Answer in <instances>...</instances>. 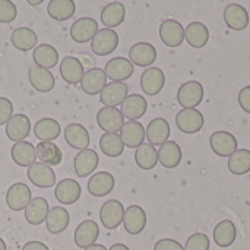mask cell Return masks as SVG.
Returning <instances> with one entry per match:
<instances>
[{
	"mask_svg": "<svg viewBox=\"0 0 250 250\" xmlns=\"http://www.w3.org/2000/svg\"><path fill=\"white\" fill-rule=\"evenodd\" d=\"M119 45V35L114 29L103 28L91 40V50L97 56H108Z\"/></svg>",
	"mask_w": 250,
	"mask_h": 250,
	"instance_id": "6da1fadb",
	"label": "cell"
},
{
	"mask_svg": "<svg viewBox=\"0 0 250 250\" xmlns=\"http://www.w3.org/2000/svg\"><path fill=\"white\" fill-rule=\"evenodd\" d=\"M204 86L198 81L185 82L177 91V101L183 108H196L204 100Z\"/></svg>",
	"mask_w": 250,
	"mask_h": 250,
	"instance_id": "7a4b0ae2",
	"label": "cell"
},
{
	"mask_svg": "<svg viewBox=\"0 0 250 250\" xmlns=\"http://www.w3.org/2000/svg\"><path fill=\"white\" fill-rule=\"evenodd\" d=\"M97 125L104 133H117L125 125V117L117 107H103L97 113Z\"/></svg>",
	"mask_w": 250,
	"mask_h": 250,
	"instance_id": "3957f363",
	"label": "cell"
},
{
	"mask_svg": "<svg viewBox=\"0 0 250 250\" xmlns=\"http://www.w3.org/2000/svg\"><path fill=\"white\" fill-rule=\"evenodd\" d=\"M176 125L183 133H198L205 125V117L196 108H183L176 116Z\"/></svg>",
	"mask_w": 250,
	"mask_h": 250,
	"instance_id": "277c9868",
	"label": "cell"
},
{
	"mask_svg": "<svg viewBox=\"0 0 250 250\" xmlns=\"http://www.w3.org/2000/svg\"><path fill=\"white\" fill-rule=\"evenodd\" d=\"M123 217H125V208L122 202H119L117 199L107 201L105 204H103L100 209L101 224L107 230H116L123 223Z\"/></svg>",
	"mask_w": 250,
	"mask_h": 250,
	"instance_id": "5b68a950",
	"label": "cell"
},
{
	"mask_svg": "<svg viewBox=\"0 0 250 250\" xmlns=\"http://www.w3.org/2000/svg\"><path fill=\"white\" fill-rule=\"evenodd\" d=\"M29 182L40 189H50L56 185V174L51 167L42 163H34L32 166L28 167L26 173Z\"/></svg>",
	"mask_w": 250,
	"mask_h": 250,
	"instance_id": "8992f818",
	"label": "cell"
},
{
	"mask_svg": "<svg viewBox=\"0 0 250 250\" xmlns=\"http://www.w3.org/2000/svg\"><path fill=\"white\" fill-rule=\"evenodd\" d=\"M97 32H98V22L89 16L76 19L70 26V38L79 44H85L91 41Z\"/></svg>",
	"mask_w": 250,
	"mask_h": 250,
	"instance_id": "52a82bcc",
	"label": "cell"
},
{
	"mask_svg": "<svg viewBox=\"0 0 250 250\" xmlns=\"http://www.w3.org/2000/svg\"><path fill=\"white\" fill-rule=\"evenodd\" d=\"M104 72H105V76L108 79H111L113 82H125L126 79H129L133 75L135 66L129 59L114 57L105 63Z\"/></svg>",
	"mask_w": 250,
	"mask_h": 250,
	"instance_id": "ba28073f",
	"label": "cell"
},
{
	"mask_svg": "<svg viewBox=\"0 0 250 250\" xmlns=\"http://www.w3.org/2000/svg\"><path fill=\"white\" fill-rule=\"evenodd\" d=\"M160 38L167 47L176 48L185 41V28L176 19H166L160 25Z\"/></svg>",
	"mask_w": 250,
	"mask_h": 250,
	"instance_id": "9c48e42d",
	"label": "cell"
},
{
	"mask_svg": "<svg viewBox=\"0 0 250 250\" xmlns=\"http://www.w3.org/2000/svg\"><path fill=\"white\" fill-rule=\"evenodd\" d=\"M100 164V157L94 149H82L76 154L75 160H73V170L76 173L78 177H86L94 174V171L97 170Z\"/></svg>",
	"mask_w": 250,
	"mask_h": 250,
	"instance_id": "30bf717a",
	"label": "cell"
},
{
	"mask_svg": "<svg viewBox=\"0 0 250 250\" xmlns=\"http://www.w3.org/2000/svg\"><path fill=\"white\" fill-rule=\"evenodd\" d=\"M166 83V75L160 67H148L141 75V88L144 94L154 97L161 92Z\"/></svg>",
	"mask_w": 250,
	"mask_h": 250,
	"instance_id": "8fae6325",
	"label": "cell"
},
{
	"mask_svg": "<svg viewBox=\"0 0 250 250\" xmlns=\"http://www.w3.org/2000/svg\"><path fill=\"white\" fill-rule=\"evenodd\" d=\"M56 199L63 205H72L78 202L82 196V188L81 185L73 179H63L56 185L54 189Z\"/></svg>",
	"mask_w": 250,
	"mask_h": 250,
	"instance_id": "7c38bea8",
	"label": "cell"
},
{
	"mask_svg": "<svg viewBox=\"0 0 250 250\" xmlns=\"http://www.w3.org/2000/svg\"><path fill=\"white\" fill-rule=\"evenodd\" d=\"M32 199L31 189L25 183H15L6 193V204L12 211H23Z\"/></svg>",
	"mask_w": 250,
	"mask_h": 250,
	"instance_id": "4fadbf2b",
	"label": "cell"
},
{
	"mask_svg": "<svg viewBox=\"0 0 250 250\" xmlns=\"http://www.w3.org/2000/svg\"><path fill=\"white\" fill-rule=\"evenodd\" d=\"M123 226L129 234H141L146 227V212L144 208L139 205H130L127 209H125Z\"/></svg>",
	"mask_w": 250,
	"mask_h": 250,
	"instance_id": "5bb4252c",
	"label": "cell"
},
{
	"mask_svg": "<svg viewBox=\"0 0 250 250\" xmlns=\"http://www.w3.org/2000/svg\"><path fill=\"white\" fill-rule=\"evenodd\" d=\"M129 95V86L125 82H110L100 92V101L104 107H117Z\"/></svg>",
	"mask_w": 250,
	"mask_h": 250,
	"instance_id": "9a60e30c",
	"label": "cell"
},
{
	"mask_svg": "<svg viewBox=\"0 0 250 250\" xmlns=\"http://www.w3.org/2000/svg\"><path fill=\"white\" fill-rule=\"evenodd\" d=\"M209 145L211 149L218 157H230L233 152L237 151V139L234 138V135L224 130H218L212 133L209 139Z\"/></svg>",
	"mask_w": 250,
	"mask_h": 250,
	"instance_id": "2e32d148",
	"label": "cell"
},
{
	"mask_svg": "<svg viewBox=\"0 0 250 250\" xmlns=\"http://www.w3.org/2000/svg\"><path fill=\"white\" fill-rule=\"evenodd\" d=\"M114 185L116 180L111 173L98 171L94 173V176H91V179L88 180V192L95 198H103L113 192Z\"/></svg>",
	"mask_w": 250,
	"mask_h": 250,
	"instance_id": "e0dca14e",
	"label": "cell"
},
{
	"mask_svg": "<svg viewBox=\"0 0 250 250\" xmlns=\"http://www.w3.org/2000/svg\"><path fill=\"white\" fill-rule=\"evenodd\" d=\"M105 85H107V76H105L104 69H100V67H92L86 70L81 81V88L86 95L100 94Z\"/></svg>",
	"mask_w": 250,
	"mask_h": 250,
	"instance_id": "ac0fdd59",
	"label": "cell"
},
{
	"mask_svg": "<svg viewBox=\"0 0 250 250\" xmlns=\"http://www.w3.org/2000/svg\"><path fill=\"white\" fill-rule=\"evenodd\" d=\"M148 110L146 100L139 94H130L125 98V101L120 104V111L125 119L127 120H139L145 116Z\"/></svg>",
	"mask_w": 250,
	"mask_h": 250,
	"instance_id": "d6986e66",
	"label": "cell"
},
{
	"mask_svg": "<svg viewBox=\"0 0 250 250\" xmlns=\"http://www.w3.org/2000/svg\"><path fill=\"white\" fill-rule=\"evenodd\" d=\"M98 236H100L98 224L92 220H86V221H82L76 227L73 239H75V245L79 249H86V248L95 245Z\"/></svg>",
	"mask_w": 250,
	"mask_h": 250,
	"instance_id": "ffe728a7",
	"label": "cell"
},
{
	"mask_svg": "<svg viewBox=\"0 0 250 250\" xmlns=\"http://www.w3.org/2000/svg\"><path fill=\"white\" fill-rule=\"evenodd\" d=\"M85 70H83V64L79 59L73 57V56H66L64 59H62L60 62V76L63 78V81L69 85H78L82 81Z\"/></svg>",
	"mask_w": 250,
	"mask_h": 250,
	"instance_id": "44dd1931",
	"label": "cell"
},
{
	"mask_svg": "<svg viewBox=\"0 0 250 250\" xmlns=\"http://www.w3.org/2000/svg\"><path fill=\"white\" fill-rule=\"evenodd\" d=\"M29 132H31V122L22 113L13 114L6 123V136L13 142L25 141Z\"/></svg>",
	"mask_w": 250,
	"mask_h": 250,
	"instance_id": "7402d4cb",
	"label": "cell"
},
{
	"mask_svg": "<svg viewBox=\"0 0 250 250\" xmlns=\"http://www.w3.org/2000/svg\"><path fill=\"white\" fill-rule=\"evenodd\" d=\"M129 60L141 67H148L157 60V50L149 42H136L129 50Z\"/></svg>",
	"mask_w": 250,
	"mask_h": 250,
	"instance_id": "603a6c76",
	"label": "cell"
},
{
	"mask_svg": "<svg viewBox=\"0 0 250 250\" xmlns=\"http://www.w3.org/2000/svg\"><path fill=\"white\" fill-rule=\"evenodd\" d=\"M120 138L127 148H138L145 141V127L138 120H129L120 129Z\"/></svg>",
	"mask_w": 250,
	"mask_h": 250,
	"instance_id": "cb8c5ba5",
	"label": "cell"
},
{
	"mask_svg": "<svg viewBox=\"0 0 250 250\" xmlns=\"http://www.w3.org/2000/svg\"><path fill=\"white\" fill-rule=\"evenodd\" d=\"M28 79L32 85V88L41 94H47L50 92L54 85H56V79L53 76V73L48 69H42L38 66H32L28 72Z\"/></svg>",
	"mask_w": 250,
	"mask_h": 250,
	"instance_id": "d4e9b609",
	"label": "cell"
},
{
	"mask_svg": "<svg viewBox=\"0 0 250 250\" xmlns=\"http://www.w3.org/2000/svg\"><path fill=\"white\" fill-rule=\"evenodd\" d=\"M170 125L166 119L157 117L149 122V125L145 129V138L151 145H163L170 138Z\"/></svg>",
	"mask_w": 250,
	"mask_h": 250,
	"instance_id": "484cf974",
	"label": "cell"
},
{
	"mask_svg": "<svg viewBox=\"0 0 250 250\" xmlns=\"http://www.w3.org/2000/svg\"><path fill=\"white\" fill-rule=\"evenodd\" d=\"M64 141L67 142V145L70 148L82 151L89 146L91 138H89V132L86 130L85 126H82L79 123H72L64 129Z\"/></svg>",
	"mask_w": 250,
	"mask_h": 250,
	"instance_id": "4316f807",
	"label": "cell"
},
{
	"mask_svg": "<svg viewBox=\"0 0 250 250\" xmlns=\"http://www.w3.org/2000/svg\"><path fill=\"white\" fill-rule=\"evenodd\" d=\"M10 157L13 163L18 164L19 167H29L35 163L37 158L35 146L28 141L15 142L10 148Z\"/></svg>",
	"mask_w": 250,
	"mask_h": 250,
	"instance_id": "83f0119b",
	"label": "cell"
},
{
	"mask_svg": "<svg viewBox=\"0 0 250 250\" xmlns=\"http://www.w3.org/2000/svg\"><path fill=\"white\" fill-rule=\"evenodd\" d=\"M224 21L229 28L234 31H243L249 25V13L243 6L231 3L224 9Z\"/></svg>",
	"mask_w": 250,
	"mask_h": 250,
	"instance_id": "f1b7e54d",
	"label": "cell"
},
{
	"mask_svg": "<svg viewBox=\"0 0 250 250\" xmlns=\"http://www.w3.org/2000/svg\"><path fill=\"white\" fill-rule=\"evenodd\" d=\"M182 148L174 141H167L160 145L158 149V161L166 168H176L182 163Z\"/></svg>",
	"mask_w": 250,
	"mask_h": 250,
	"instance_id": "f546056e",
	"label": "cell"
},
{
	"mask_svg": "<svg viewBox=\"0 0 250 250\" xmlns=\"http://www.w3.org/2000/svg\"><path fill=\"white\" fill-rule=\"evenodd\" d=\"M50 211L48 202L44 198H34L25 208V220L31 226H40L45 223L47 214Z\"/></svg>",
	"mask_w": 250,
	"mask_h": 250,
	"instance_id": "4dcf8cb0",
	"label": "cell"
},
{
	"mask_svg": "<svg viewBox=\"0 0 250 250\" xmlns=\"http://www.w3.org/2000/svg\"><path fill=\"white\" fill-rule=\"evenodd\" d=\"M32 60L35 66L50 70L59 63V51L50 44H40L32 51Z\"/></svg>",
	"mask_w": 250,
	"mask_h": 250,
	"instance_id": "1f68e13d",
	"label": "cell"
},
{
	"mask_svg": "<svg viewBox=\"0 0 250 250\" xmlns=\"http://www.w3.org/2000/svg\"><path fill=\"white\" fill-rule=\"evenodd\" d=\"M35 152H37V158H40V161L42 164H47L48 167L59 166L63 160V154L60 148L50 141H40L35 146Z\"/></svg>",
	"mask_w": 250,
	"mask_h": 250,
	"instance_id": "d6a6232c",
	"label": "cell"
},
{
	"mask_svg": "<svg viewBox=\"0 0 250 250\" xmlns=\"http://www.w3.org/2000/svg\"><path fill=\"white\" fill-rule=\"evenodd\" d=\"M70 223V215L67 212V209H64L63 207H54L48 211L47 218H45V226L48 233L51 234H60L63 233Z\"/></svg>",
	"mask_w": 250,
	"mask_h": 250,
	"instance_id": "836d02e7",
	"label": "cell"
},
{
	"mask_svg": "<svg viewBox=\"0 0 250 250\" xmlns=\"http://www.w3.org/2000/svg\"><path fill=\"white\" fill-rule=\"evenodd\" d=\"M10 41H12V45L16 50H19V51H29V50H32V48L37 47L38 35L31 28L19 26V28H16L12 32Z\"/></svg>",
	"mask_w": 250,
	"mask_h": 250,
	"instance_id": "e575fe53",
	"label": "cell"
},
{
	"mask_svg": "<svg viewBox=\"0 0 250 250\" xmlns=\"http://www.w3.org/2000/svg\"><path fill=\"white\" fill-rule=\"evenodd\" d=\"M60 132H62L60 123L51 117H42L34 126V135L38 141L53 142L54 139L60 136Z\"/></svg>",
	"mask_w": 250,
	"mask_h": 250,
	"instance_id": "d590c367",
	"label": "cell"
},
{
	"mask_svg": "<svg viewBox=\"0 0 250 250\" xmlns=\"http://www.w3.org/2000/svg\"><path fill=\"white\" fill-rule=\"evenodd\" d=\"M76 4L73 0H50L47 4V13L51 19L63 22L75 15Z\"/></svg>",
	"mask_w": 250,
	"mask_h": 250,
	"instance_id": "8d00e7d4",
	"label": "cell"
},
{
	"mask_svg": "<svg viewBox=\"0 0 250 250\" xmlns=\"http://www.w3.org/2000/svg\"><path fill=\"white\" fill-rule=\"evenodd\" d=\"M185 40L193 48H202L209 40V31L202 22H192L185 29Z\"/></svg>",
	"mask_w": 250,
	"mask_h": 250,
	"instance_id": "74e56055",
	"label": "cell"
},
{
	"mask_svg": "<svg viewBox=\"0 0 250 250\" xmlns=\"http://www.w3.org/2000/svg\"><path fill=\"white\" fill-rule=\"evenodd\" d=\"M237 237V229L233 221L224 220L217 224L214 230V242L220 248H230Z\"/></svg>",
	"mask_w": 250,
	"mask_h": 250,
	"instance_id": "f35d334b",
	"label": "cell"
},
{
	"mask_svg": "<svg viewBox=\"0 0 250 250\" xmlns=\"http://www.w3.org/2000/svg\"><path fill=\"white\" fill-rule=\"evenodd\" d=\"M125 16H126V9L123 6V3L120 1H113V3H108L103 12H101V22L104 23L105 28H116L119 26L123 21H125Z\"/></svg>",
	"mask_w": 250,
	"mask_h": 250,
	"instance_id": "ab89813d",
	"label": "cell"
},
{
	"mask_svg": "<svg viewBox=\"0 0 250 250\" xmlns=\"http://www.w3.org/2000/svg\"><path fill=\"white\" fill-rule=\"evenodd\" d=\"M135 163L142 170H152L158 164V151L151 144H142L136 148Z\"/></svg>",
	"mask_w": 250,
	"mask_h": 250,
	"instance_id": "60d3db41",
	"label": "cell"
},
{
	"mask_svg": "<svg viewBox=\"0 0 250 250\" xmlns=\"http://www.w3.org/2000/svg\"><path fill=\"white\" fill-rule=\"evenodd\" d=\"M100 149L103 151L104 155L110 158L120 157L125 151V144L117 133H104L100 138Z\"/></svg>",
	"mask_w": 250,
	"mask_h": 250,
	"instance_id": "b9f144b4",
	"label": "cell"
},
{
	"mask_svg": "<svg viewBox=\"0 0 250 250\" xmlns=\"http://www.w3.org/2000/svg\"><path fill=\"white\" fill-rule=\"evenodd\" d=\"M229 170L234 176H245L250 171V151L237 149L229 157Z\"/></svg>",
	"mask_w": 250,
	"mask_h": 250,
	"instance_id": "7bdbcfd3",
	"label": "cell"
},
{
	"mask_svg": "<svg viewBox=\"0 0 250 250\" xmlns=\"http://www.w3.org/2000/svg\"><path fill=\"white\" fill-rule=\"evenodd\" d=\"M18 9L12 0H0V23H10L16 19Z\"/></svg>",
	"mask_w": 250,
	"mask_h": 250,
	"instance_id": "ee69618b",
	"label": "cell"
},
{
	"mask_svg": "<svg viewBox=\"0 0 250 250\" xmlns=\"http://www.w3.org/2000/svg\"><path fill=\"white\" fill-rule=\"evenodd\" d=\"M185 250H209V239L207 234L204 233H196L192 234L186 245H185Z\"/></svg>",
	"mask_w": 250,
	"mask_h": 250,
	"instance_id": "f6af8a7d",
	"label": "cell"
},
{
	"mask_svg": "<svg viewBox=\"0 0 250 250\" xmlns=\"http://www.w3.org/2000/svg\"><path fill=\"white\" fill-rule=\"evenodd\" d=\"M13 116V104L9 98L0 97V126L6 125Z\"/></svg>",
	"mask_w": 250,
	"mask_h": 250,
	"instance_id": "bcb514c9",
	"label": "cell"
},
{
	"mask_svg": "<svg viewBox=\"0 0 250 250\" xmlns=\"http://www.w3.org/2000/svg\"><path fill=\"white\" fill-rule=\"evenodd\" d=\"M154 250H185V248L173 239H161L155 243Z\"/></svg>",
	"mask_w": 250,
	"mask_h": 250,
	"instance_id": "7dc6e473",
	"label": "cell"
},
{
	"mask_svg": "<svg viewBox=\"0 0 250 250\" xmlns=\"http://www.w3.org/2000/svg\"><path fill=\"white\" fill-rule=\"evenodd\" d=\"M239 104L240 107L250 114V86H245L243 89H240L239 94Z\"/></svg>",
	"mask_w": 250,
	"mask_h": 250,
	"instance_id": "c3c4849f",
	"label": "cell"
},
{
	"mask_svg": "<svg viewBox=\"0 0 250 250\" xmlns=\"http://www.w3.org/2000/svg\"><path fill=\"white\" fill-rule=\"evenodd\" d=\"M22 250H50L48 249V246L47 245H44L42 242H28V243H25L23 245V248Z\"/></svg>",
	"mask_w": 250,
	"mask_h": 250,
	"instance_id": "681fc988",
	"label": "cell"
},
{
	"mask_svg": "<svg viewBox=\"0 0 250 250\" xmlns=\"http://www.w3.org/2000/svg\"><path fill=\"white\" fill-rule=\"evenodd\" d=\"M108 250H130L126 245H123V243H116V245H113L111 248Z\"/></svg>",
	"mask_w": 250,
	"mask_h": 250,
	"instance_id": "f907efd6",
	"label": "cell"
},
{
	"mask_svg": "<svg viewBox=\"0 0 250 250\" xmlns=\"http://www.w3.org/2000/svg\"><path fill=\"white\" fill-rule=\"evenodd\" d=\"M83 250H108V249H105V246H103V245H92V246H89V248H86V249H83Z\"/></svg>",
	"mask_w": 250,
	"mask_h": 250,
	"instance_id": "816d5d0a",
	"label": "cell"
},
{
	"mask_svg": "<svg viewBox=\"0 0 250 250\" xmlns=\"http://www.w3.org/2000/svg\"><path fill=\"white\" fill-rule=\"evenodd\" d=\"M28 1V4H31V6H38V4H41L44 0H26Z\"/></svg>",
	"mask_w": 250,
	"mask_h": 250,
	"instance_id": "f5cc1de1",
	"label": "cell"
},
{
	"mask_svg": "<svg viewBox=\"0 0 250 250\" xmlns=\"http://www.w3.org/2000/svg\"><path fill=\"white\" fill-rule=\"evenodd\" d=\"M0 250H7V248H6V243L3 242V239H0Z\"/></svg>",
	"mask_w": 250,
	"mask_h": 250,
	"instance_id": "db71d44e",
	"label": "cell"
}]
</instances>
